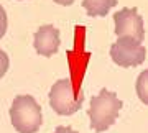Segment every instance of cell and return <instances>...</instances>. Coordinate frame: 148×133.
<instances>
[{
  "instance_id": "obj_1",
  "label": "cell",
  "mask_w": 148,
  "mask_h": 133,
  "mask_svg": "<svg viewBox=\"0 0 148 133\" xmlns=\"http://www.w3.org/2000/svg\"><path fill=\"white\" fill-rule=\"evenodd\" d=\"M123 102L114 92L102 89L97 95L90 99L89 118L90 128L94 132H106L115 123Z\"/></svg>"
},
{
  "instance_id": "obj_2",
  "label": "cell",
  "mask_w": 148,
  "mask_h": 133,
  "mask_svg": "<svg viewBox=\"0 0 148 133\" xmlns=\"http://www.w3.org/2000/svg\"><path fill=\"white\" fill-rule=\"evenodd\" d=\"M10 120L18 133H35L41 127V107L32 95H18L10 107Z\"/></svg>"
},
{
  "instance_id": "obj_3",
  "label": "cell",
  "mask_w": 148,
  "mask_h": 133,
  "mask_svg": "<svg viewBox=\"0 0 148 133\" xmlns=\"http://www.w3.org/2000/svg\"><path fill=\"white\" fill-rule=\"evenodd\" d=\"M84 102V94H79V97H74V89L71 79L56 80L49 91V105L58 115H73L81 108Z\"/></svg>"
},
{
  "instance_id": "obj_4",
  "label": "cell",
  "mask_w": 148,
  "mask_h": 133,
  "mask_svg": "<svg viewBox=\"0 0 148 133\" xmlns=\"http://www.w3.org/2000/svg\"><path fill=\"white\" fill-rule=\"evenodd\" d=\"M110 58L120 68H135L145 61L147 49L138 40L120 36L110 46Z\"/></svg>"
},
{
  "instance_id": "obj_5",
  "label": "cell",
  "mask_w": 148,
  "mask_h": 133,
  "mask_svg": "<svg viewBox=\"0 0 148 133\" xmlns=\"http://www.w3.org/2000/svg\"><path fill=\"white\" fill-rule=\"evenodd\" d=\"M114 23H115V35L119 38L128 36L133 40H138V41L145 40L143 18L137 8H122V10L115 12Z\"/></svg>"
},
{
  "instance_id": "obj_6",
  "label": "cell",
  "mask_w": 148,
  "mask_h": 133,
  "mask_svg": "<svg viewBox=\"0 0 148 133\" xmlns=\"http://www.w3.org/2000/svg\"><path fill=\"white\" fill-rule=\"evenodd\" d=\"M59 43H61V38H59L58 28L53 27V25H41L38 28L36 35H35L33 46H35L38 54L51 58L58 53Z\"/></svg>"
},
{
  "instance_id": "obj_7",
  "label": "cell",
  "mask_w": 148,
  "mask_h": 133,
  "mask_svg": "<svg viewBox=\"0 0 148 133\" xmlns=\"http://www.w3.org/2000/svg\"><path fill=\"white\" fill-rule=\"evenodd\" d=\"M115 5L117 0H82V7L89 16H106Z\"/></svg>"
},
{
  "instance_id": "obj_8",
  "label": "cell",
  "mask_w": 148,
  "mask_h": 133,
  "mask_svg": "<svg viewBox=\"0 0 148 133\" xmlns=\"http://www.w3.org/2000/svg\"><path fill=\"white\" fill-rule=\"evenodd\" d=\"M135 89H137V95L142 100V104L148 105V69L143 71L142 74L137 77Z\"/></svg>"
},
{
  "instance_id": "obj_9",
  "label": "cell",
  "mask_w": 148,
  "mask_h": 133,
  "mask_svg": "<svg viewBox=\"0 0 148 133\" xmlns=\"http://www.w3.org/2000/svg\"><path fill=\"white\" fill-rule=\"evenodd\" d=\"M8 56L3 49H0V79L5 76V72L8 71Z\"/></svg>"
},
{
  "instance_id": "obj_10",
  "label": "cell",
  "mask_w": 148,
  "mask_h": 133,
  "mask_svg": "<svg viewBox=\"0 0 148 133\" xmlns=\"http://www.w3.org/2000/svg\"><path fill=\"white\" fill-rule=\"evenodd\" d=\"M7 25H8V21H7V12L3 7L0 5V40L3 38V35L7 31Z\"/></svg>"
},
{
  "instance_id": "obj_11",
  "label": "cell",
  "mask_w": 148,
  "mask_h": 133,
  "mask_svg": "<svg viewBox=\"0 0 148 133\" xmlns=\"http://www.w3.org/2000/svg\"><path fill=\"white\" fill-rule=\"evenodd\" d=\"M53 133H77V132L73 130V128H69V127H58Z\"/></svg>"
},
{
  "instance_id": "obj_12",
  "label": "cell",
  "mask_w": 148,
  "mask_h": 133,
  "mask_svg": "<svg viewBox=\"0 0 148 133\" xmlns=\"http://www.w3.org/2000/svg\"><path fill=\"white\" fill-rule=\"evenodd\" d=\"M58 5H63V7H68V5H73L74 0H54Z\"/></svg>"
}]
</instances>
